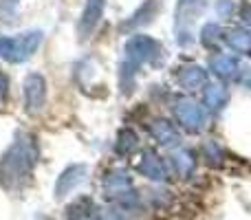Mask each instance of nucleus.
Instances as JSON below:
<instances>
[{"instance_id":"1","label":"nucleus","mask_w":251,"mask_h":220,"mask_svg":"<svg viewBox=\"0 0 251 220\" xmlns=\"http://www.w3.org/2000/svg\"><path fill=\"white\" fill-rule=\"evenodd\" d=\"M40 159L38 143L31 134L20 132L0 159V181L4 190H20L31 178Z\"/></svg>"},{"instance_id":"2","label":"nucleus","mask_w":251,"mask_h":220,"mask_svg":"<svg viewBox=\"0 0 251 220\" xmlns=\"http://www.w3.org/2000/svg\"><path fill=\"white\" fill-rule=\"evenodd\" d=\"M42 31H26L18 35H2L0 38V60L20 64L33 57V53L42 44Z\"/></svg>"},{"instance_id":"3","label":"nucleus","mask_w":251,"mask_h":220,"mask_svg":"<svg viewBox=\"0 0 251 220\" xmlns=\"http://www.w3.org/2000/svg\"><path fill=\"white\" fill-rule=\"evenodd\" d=\"M22 97H25V110L31 117L40 115L47 104V79L40 73H31L22 82Z\"/></svg>"},{"instance_id":"4","label":"nucleus","mask_w":251,"mask_h":220,"mask_svg":"<svg viewBox=\"0 0 251 220\" xmlns=\"http://www.w3.org/2000/svg\"><path fill=\"white\" fill-rule=\"evenodd\" d=\"M174 119L183 130H187L192 134L203 132L205 125H207L205 123V110L190 99H181L174 104Z\"/></svg>"},{"instance_id":"5","label":"nucleus","mask_w":251,"mask_h":220,"mask_svg":"<svg viewBox=\"0 0 251 220\" xmlns=\"http://www.w3.org/2000/svg\"><path fill=\"white\" fill-rule=\"evenodd\" d=\"M134 168H137V172L141 174V176L150 178V181L154 183H165L170 176V168H168V161L161 159L159 154H154L152 150H146L141 154V159L134 163Z\"/></svg>"},{"instance_id":"6","label":"nucleus","mask_w":251,"mask_h":220,"mask_svg":"<svg viewBox=\"0 0 251 220\" xmlns=\"http://www.w3.org/2000/svg\"><path fill=\"white\" fill-rule=\"evenodd\" d=\"M196 165H199V161H196L194 152H190V150H176L168 159L170 176L174 174L176 178H185V181L196 174Z\"/></svg>"},{"instance_id":"7","label":"nucleus","mask_w":251,"mask_h":220,"mask_svg":"<svg viewBox=\"0 0 251 220\" xmlns=\"http://www.w3.org/2000/svg\"><path fill=\"white\" fill-rule=\"evenodd\" d=\"M104 7H106V0H86V7H84L79 24H77V31H79V35H82V40H86L88 35L93 33V29L97 26L101 13H104Z\"/></svg>"},{"instance_id":"8","label":"nucleus","mask_w":251,"mask_h":220,"mask_svg":"<svg viewBox=\"0 0 251 220\" xmlns=\"http://www.w3.org/2000/svg\"><path fill=\"white\" fill-rule=\"evenodd\" d=\"M84 178H86V168H84V165H71V168L64 170V172H62V176L57 178L55 196H57V198H64V196H69L71 192L75 190V187L82 185Z\"/></svg>"},{"instance_id":"9","label":"nucleus","mask_w":251,"mask_h":220,"mask_svg":"<svg viewBox=\"0 0 251 220\" xmlns=\"http://www.w3.org/2000/svg\"><path fill=\"white\" fill-rule=\"evenodd\" d=\"M132 190V178H130L128 172L124 170H113L110 174H106L104 178V192L108 198L117 200L119 196H124L126 192Z\"/></svg>"},{"instance_id":"10","label":"nucleus","mask_w":251,"mask_h":220,"mask_svg":"<svg viewBox=\"0 0 251 220\" xmlns=\"http://www.w3.org/2000/svg\"><path fill=\"white\" fill-rule=\"evenodd\" d=\"M150 134L159 146H165V147H176L178 146V130L174 123L170 121H163V119H156L154 123L150 125Z\"/></svg>"},{"instance_id":"11","label":"nucleus","mask_w":251,"mask_h":220,"mask_svg":"<svg viewBox=\"0 0 251 220\" xmlns=\"http://www.w3.org/2000/svg\"><path fill=\"white\" fill-rule=\"evenodd\" d=\"M203 159L209 168H223L225 165V147L216 139H209L203 146Z\"/></svg>"},{"instance_id":"12","label":"nucleus","mask_w":251,"mask_h":220,"mask_svg":"<svg viewBox=\"0 0 251 220\" xmlns=\"http://www.w3.org/2000/svg\"><path fill=\"white\" fill-rule=\"evenodd\" d=\"M205 71L199 69V66H190V69H183L181 77H178V82H181V86L185 88V91H199L201 86L205 84Z\"/></svg>"},{"instance_id":"13","label":"nucleus","mask_w":251,"mask_h":220,"mask_svg":"<svg viewBox=\"0 0 251 220\" xmlns=\"http://www.w3.org/2000/svg\"><path fill=\"white\" fill-rule=\"evenodd\" d=\"M137 146H139V137L130 128H124L117 137V143H115V152L122 156H128L137 150Z\"/></svg>"},{"instance_id":"14","label":"nucleus","mask_w":251,"mask_h":220,"mask_svg":"<svg viewBox=\"0 0 251 220\" xmlns=\"http://www.w3.org/2000/svg\"><path fill=\"white\" fill-rule=\"evenodd\" d=\"M227 104V91L223 86H207L205 91V108L218 110Z\"/></svg>"},{"instance_id":"15","label":"nucleus","mask_w":251,"mask_h":220,"mask_svg":"<svg viewBox=\"0 0 251 220\" xmlns=\"http://www.w3.org/2000/svg\"><path fill=\"white\" fill-rule=\"evenodd\" d=\"M152 207L156 209H172V203H174V196L170 192L161 190V192H152Z\"/></svg>"},{"instance_id":"16","label":"nucleus","mask_w":251,"mask_h":220,"mask_svg":"<svg viewBox=\"0 0 251 220\" xmlns=\"http://www.w3.org/2000/svg\"><path fill=\"white\" fill-rule=\"evenodd\" d=\"M97 220H130V218L124 209L113 207V209H100L97 212Z\"/></svg>"},{"instance_id":"17","label":"nucleus","mask_w":251,"mask_h":220,"mask_svg":"<svg viewBox=\"0 0 251 220\" xmlns=\"http://www.w3.org/2000/svg\"><path fill=\"white\" fill-rule=\"evenodd\" d=\"M7 95H9V77L4 73H0V106L7 101Z\"/></svg>"},{"instance_id":"18","label":"nucleus","mask_w":251,"mask_h":220,"mask_svg":"<svg viewBox=\"0 0 251 220\" xmlns=\"http://www.w3.org/2000/svg\"><path fill=\"white\" fill-rule=\"evenodd\" d=\"M243 82H245V86H247V88H251V69L247 71V73H245V77H243Z\"/></svg>"}]
</instances>
